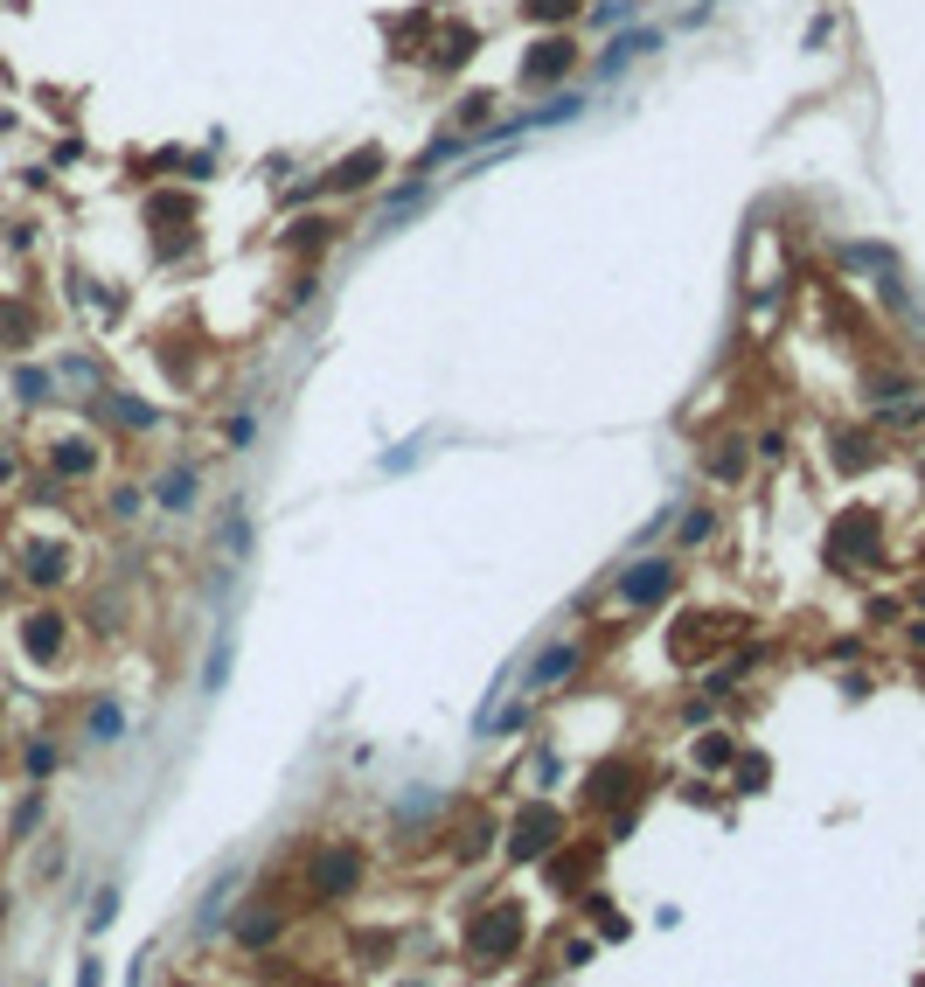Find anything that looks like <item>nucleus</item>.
Wrapping results in <instances>:
<instances>
[{
  "label": "nucleus",
  "instance_id": "2eb2a0df",
  "mask_svg": "<svg viewBox=\"0 0 925 987\" xmlns=\"http://www.w3.org/2000/svg\"><path fill=\"white\" fill-rule=\"evenodd\" d=\"M91 723H98V737H119V709H112V703H98V716H91Z\"/></svg>",
  "mask_w": 925,
  "mask_h": 987
},
{
  "label": "nucleus",
  "instance_id": "ddd939ff",
  "mask_svg": "<svg viewBox=\"0 0 925 987\" xmlns=\"http://www.w3.org/2000/svg\"><path fill=\"white\" fill-rule=\"evenodd\" d=\"M696 758H703V765H724V758H731V744H724V737H703V744H696Z\"/></svg>",
  "mask_w": 925,
  "mask_h": 987
},
{
  "label": "nucleus",
  "instance_id": "9d476101",
  "mask_svg": "<svg viewBox=\"0 0 925 987\" xmlns=\"http://www.w3.org/2000/svg\"><path fill=\"white\" fill-rule=\"evenodd\" d=\"M28 577L56 584V577H63V550H56V543H49V550H28Z\"/></svg>",
  "mask_w": 925,
  "mask_h": 987
},
{
  "label": "nucleus",
  "instance_id": "f8f14e48",
  "mask_svg": "<svg viewBox=\"0 0 925 987\" xmlns=\"http://www.w3.org/2000/svg\"><path fill=\"white\" fill-rule=\"evenodd\" d=\"M188 494H195L188 473H167V480H160V501H167V508H188Z\"/></svg>",
  "mask_w": 925,
  "mask_h": 987
},
{
  "label": "nucleus",
  "instance_id": "9b49d317",
  "mask_svg": "<svg viewBox=\"0 0 925 987\" xmlns=\"http://www.w3.org/2000/svg\"><path fill=\"white\" fill-rule=\"evenodd\" d=\"M56 473H91V445H84V438L56 445Z\"/></svg>",
  "mask_w": 925,
  "mask_h": 987
},
{
  "label": "nucleus",
  "instance_id": "423d86ee",
  "mask_svg": "<svg viewBox=\"0 0 925 987\" xmlns=\"http://www.w3.org/2000/svg\"><path fill=\"white\" fill-rule=\"evenodd\" d=\"M376 174H383V153H376V146H362V153H348V160L327 174V188H362V181H376Z\"/></svg>",
  "mask_w": 925,
  "mask_h": 987
},
{
  "label": "nucleus",
  "instance_id": "f257e3e1",
  "mask_svg": "<svg viewBox=\"0 0 925 987\" xmlns=\"http://www.w3.org/2000/svg\"><path fill=\"white\" fill-rule=\"evenodd\" d=\"M515 939H522V904H494L480 925H473V960H508L515 953Z\"/></svg>",
  "mask_w": 925,
  "mask_h": 987
},
{
  "label": "nucleus",
  "instance_id": "4468645a",
  "mask_svg": "<svg viewBox=\"0 0 925 987\" xmlns=\"http://www.w3.org/2000/svg\"><path fill=\"white\" fill-rule=\"evenodd\" d=\"M529 14H536V21H564V14H571V0H529Z\"/></svg>",
  "mask_w": 925,
  "mask_h": 987
},
{
  "label": "nucleus",
  "instance_id": "7ed1b4c3",
  "mask_svg": "<svg viewBox=\"0 0 925 987\" xmlns=\"http://www.w3.org/2000/svg\"><path fill=\"white\" fill-rule=\"evenodd\" d=\"M571 70V42H543V49H529V63H522V84H557Z\"/></svg>",
  "mask_w": 925,
  "mask_h": 987
},
{
  "label": "nucleus",
  "instance_id": "39448f33",
  "mask_svg": "<svg viewBox=\"0 0 925 987\" xmlns=\"http://www.w3.org/2000/svg\"><path fill=\"white\" fill-rule=\"evenodd\" d=\"M21 647H28L35 661H56V647H63V619H56V612H35V619L21 626Z\"/></svg>",
  "mask_w": 925,
  "mask_h": 987
},
{
  "label": "nucleus",
  "instance_id": "f03ea898",
  "mask_svg": "<svg viewBox=\"0 0 925 987\" xmlns=\"http://www.w3.org/2000/svg\"><path fill=\"white\" fill-rule=\"evenodd\" d=\"M355 876H362L355 848H334V855H320V862H313V883H320V890H334V897H348V890H355Z\"/></svg>",
  "mask_w": 925,
  "mask_h": 987
},
{
  "label": "nucleus",
  "instance_id": "dca6fc26",
  "mask_svg": "<svg viewBox=\"0 0 925 987\" xmlns=\"http://www.w3.org/2000/svg\"><path fill=\"white\" fill-rule=\"evenodd\" d=\"M7 473H14V466H7V452H0V480H7Z\"/></svg>",
  "mask_w": 925,
  "mask_h": 987
},
{
  "label": "nucleus",
  "instance_id": "20e7f679",
  "mask_svg": "<svg viewBox=\"0 0 925 987\" xmlns=\"http://www.w3.org/2000/svg\"><path fill=\"white\" fill-rule=\"evenodd\" d=\"M557 842V814H522V821H515V855H522V862H529V855H543V848Z\"/></svg>",
  "mask_w": 925,
  "mask_h": 987
},
{
  "label": "nucleus",
  "instance_id": "1a4fd4ad",
  "mask_svg": "<svg viewBox=\"0 0 925 987\" xmlns=\"http://www.w3.org/2000/svg\"><path fill=\"white\" fill-rule=\"evenodd\" d=\"M237 939H244V946H272V939H279V918H272V911H251V918L237 925Z\"/></svg>",
  "mask_w": 925,
  "mask_h": 987
},
{
  "label": "nucleus",
  "instance_id": "6e6552de",
  "mask_svg": "<svg viewBox=\"0 0 925 987\" xmlns=\"http://www.w3.org/2000/svg\"><path fill=\"white\" fill-rule=\"evenodd\" d=\"M571 668H578V647H571V640H557V647H550V654H543V661H536V682H543V689H550V682H564V675H571Z\"/></svg>",
  "mask_w": 925,
  "mask_h": 987
},
{
  "label": "nucleus",
  "instance_id": "0eeeda50",
  "mask_svg": "<svg viewBox=\"0 0 925 987\" xmlns=\"http://www.w3.org/2000/svg\"><path fill=\"white\" fill-rule=\"evenodd\" d=\"M661 591H668V564L626 570V598H633V605H647V598H661Z\"/></svg>",
  "mask_w": 925,
  "mask_h": 987
}]
</instances>
